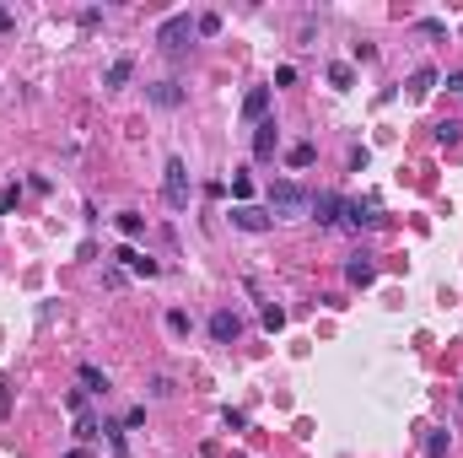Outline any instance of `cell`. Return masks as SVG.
I'll use <instances>...</instances> for the list:
<instances>
[{
	"label": "cell",
	"instance_id": "obj_1",
	"mask_svg": "<svg viewBox=\"0 0 463 458\" xmlns=\"http://www.w3.org/2000/svg\"><path fill=\"white\" fill-rule=\"evenodd\" d=\"M307 210H313V194L302 184H291V178L269 184V216L275 221H291V216H307Z\"/></svg>",
	"mask_w": 463,
	"mask_h": 458
},
{
	"label": "cell",
	"instance_id": "obj_7",
	"mask_svg": "<svg viewBox=\"0 0 463 458\" xmlns=\"http://www.w3.org/2000/svg\"><path fill=\"white\" fill-rule=\"evenodd\" d=\"M345 227H356V232L377 227V200H345Z\"/></svg>",
	"mask_w": 463,
	"mask_h": 458
},
{
	"label": "cell",
	"instance_id": "obj_15",
	"mask_svg": "<svg viewBox=\"0 0 463 458\" xmlns=\"http://www.w3.org/2000/svg\"><path fill=\"white\" fill-rule=\"evenodd\" d=\"M81 383H86V394H108V372H97L92 361L81 367Z\"/></svg>",
	"mask_w": 463,
	"mask_h": 458
},
{
	"label": "cell",
	"instance_id": "obj_10",
	"mask_svg": "<svg viewBox=\"0 0 463 458\" xmlns=\"http://www.w3.org/2000/svg\"><path fill=\"white\" fill-rule=\"evenodd\" d=\"M275 151H281V129H275L269 119H264V125L253 129V157H259V162H269Z\"/></svg>",
	"mask_w": 463,
	"mask_h": 458
},
{
	"label": "cell",
	"instance_id": "obj_28",
	"mask_svg": "<svg viewBox=\"0 0 463 458\" xmlns=\"http://www.w3.org/2000/svg\"><path fill=\"white\" fill-rule=\"evenodd\" d=\"M221 420H226V432H242L248 420H242V410H221Z\"/></svg>",
	"mask_w": 463,
	"mask_h": 458
},
{
	"label": "cell",
	"instance_id": "obj_29",
	"mask_svg": "<svg viewBox=\"0 0 463 458\" xmlns=\"http://www.w3.org/2000/svg\"><path fill=\"white\" fill-rule=\"evenodd\" d=\"M0 416H6V383H0Z\"/></svg>",
	"mask_w": 463,
	"mask_h": 458
},
{
	"label": "cell",
	"instance_id": "obj_26",
	"mask_svg": "<svg viewBox=\"0 0 463 458\" xmlns=\"http://www.w3.org/2000/svg\"><path fill=\"white\" fill-rule=\"evenodd\" d=\"M366 162H372V151H366V146L350 151V173H366Z\"/></svg>",
	"mask_w": 463,
	"mask_h": 458
},
{
	"label": "cell",
	"instance_id": "obj_2",
	"mask_svg": "<svg viewBox=\"0 0 463 458\" xmlns=\"http://www.w3.org/2000/svg\"><path fill=\"white\" fill-rule=\"evenodd\" d=\"M162 200L173 210H189V200H194V184H189L183 157H167V167H162Z\"/></svg>",
	"mask_w": 463,
	"mask_h": 458
},
{
	"label": "cell",
	"instance_id": "obj_17",
	"mask_svg": "<svg viewBox=\"0 0 463 458\" xmlns=\"http://www.w3.org/2000/svg\"><path fill=\"white\" fill-rule=\"evenodd\" d=\"M313 157H318V146H313V141H302V146L285 151V162H291V167H313Z\"/></svg>",
	"mask_w": 463,
	"mask_h": 458
},
{
	"label": "cell",
	"instance_id": "obj_22",
	"mask_svg": "<svg viewBox=\"0 0 463 458\" xmlns=\"http://www.w3.org/2000/svg\"><path fill=\"white\" fill-rule=\"evenodd\" d=\"M17 200H22V189H17V184L0 189V216H11V210H17Z\"/></svg>",
	"mask_w": 463,
	"mask_h": 458
},
{
	"label": "cell",
	"instance_id": "obj_4",
	"mask_svg": "<svg viewBox=\"0 0 463 458\" xmlns=\"http://www.w3.org/2000/svg\"><path fill=\"white\" fill-rule=\"evenodd\" d=\"M307 216H313L318 227H340L345 221V200L340 194H313V210H307Z\"/></svg>",
	"mask_w": 463,
	"mask_h": 458
},
{
	"label": "cell",
	"instance_id": "obj_3",
	"mask_svg": "<svg viewBox=\"0 0 463 458\" xmlns=\"http://www.w3.org/2000/svg\"><path fill=\"white\" fill-rule=\"evenodd\" d=\"M194 33H200V27H194V17H189V11H178V17H167V22L157 27V43L167 49V54H178V49H189V38H194Z\"/></svg>",
	"mask_w": 463,
	"mask_h": 458
},
{
	"label": "cell",
	"instance_id": "obj_23",
	"mask_svg": "<svg viewBox=\"0 0 463 458\" xmlns=\"http://www.w3.org/2000/svg\"><path fill=\"white\" fill-rule=\"evenodd\" d=\"M232 194H237V205H248V194H253V178H242V173H237V178H232Z\"/></svg>",
	"mask_w": 463,
	"mask_h": 458
},
{
	"label": "cell",
	"instance_id": "obj_8",
	"mask_svg": "<svg viewBox=\"0 0 463 458\" xmlns=\"http://www.w3.org/2000/svg\"><path fill=\"white\" fill-rule=\"evenodd\" d=\"M113 259H119V264H124V270H130V275H146V281H151V275L162 270L157 259H146V253H141V248H130V243H124V248L113 253Z\"/></svg>",
	"mask_w": 463,
	"mask_h": 458
},
{
	"label": "cell",
	"instance_id": "obj_30",
	"mask_svg": "<svg viewBox=\"0 0 463 458\" xmlns=\"http://www.w3.org/2000/svg\"><path fill=\"white\" fill-rule=\"evenodd\" d=\"M458 404H463V388H458Z\"/></svg>",
	"mask_w": 463,
	"mask_h": 458
},
{
	"label": "cell",
	"instance_id": "obj_5",
	"mask_svg": "<svg viewBox=\"0 0 463 458\" xmlns=\"http://www.w3.org/2000/svg\"><path fill=\"white\" fill-rule=\"evenodd\" d=\"M232 227H237V232H269V227H275V216L259 210V205H232Z\"/></svg>",
	"mask_w": 463,
	"mask_h": 458
},
{
	"label": "cell",
	"instance_id": "obj_21",
	"mask_svg": "<svg viewBox=\"0 0 463 458\" xmlns=\"http://www.w3.org/2000/svg\"><path fill=\"white\" fill-rule=\"evenodd\" d=\"M167 334H178V340L189 334V313H183V308H173V313H167Z\"/></svg>",
	"mask_w": 463,
	"mask_h": 458
},
{
	"label": "cell",
	"instance_id": "obj_19",
	"mask_svg": "<svg viewBox=\"0 0 463 458\" xmlns=\"http://www.w3.org/2000/svg\"><path fill=\"white\" fill-rule=\"evenodd\" d=\"M431 86H437V70H431V65H421V70H415V81H409V92H415V97H425Z\"/></svg>",
	"mask_w": 463,
	"mask_h": 458
},
{
	"label": "cell",
	"instance_id": "obj_13",
	"mask_svg": "<svg viewBox=\"0 0 463 458\" xmlns=\"http://www.w3.org/2000/svg\"><path fill=\"white\" fill-rule=\"evenodd\" d=\"M130 76H135V60H130V54H119V60L102 70V86H108V92H119V86H130Z\"/></svg>",
	"mask_w": 463,
	"mask_h": 458
},
{
	"label": "cell",
	"instance_id": "obj_14",
	"mask_svg": "<svg viewBox=\"0 0 463 458\" xmlns=\"http://www.w3.org/2000/svg\"><path fill=\"white\" fill-rule=\"evenodd\" d=\"M447 448H453V432H431V437L421 442V453H425V458H447Z\"/></svg>",
	"mask_w": 463,
	"mask_h": 458
},
{
	"label": "cell",
	"instance_id": "obj_16",
	"mask_svg": "<svg viewBox=\"0 0 463 458\" xmlns=\"http://www.w3.org/2000/svg\"><path fill=\"white\" fill-rule=\"evenodd\" d=\"M437 141H442V146H458L463 141V119H442V125H437Z\"/></svg>",
	"mask_w": 463,
	"mask_h": 458
},
{
	"label": "cell",
	"instance_id": "obj_24",
	"mask_svg": "<svg viewBox=\"0 0 463 458\" xmlns=\"http://www.w3.org/2000/svg\"><path fill=\"white\" fill-rule=\"evenodd\" d=\"M259 318H264V329H269V334H275V329H281V324H285V313H281V308H264Z\"/></svg>",
	"mask_w": 463,
	"mask_h": 458
},
{
	"label": "cell",
	"instance_id": "obj_20",
	"mask_svg": "<svg viewBox=\"0 0 463 458\" xmlns=\"http://www.w3.org/2000/svg\"><path fill=\"white\" fill-rule=\"evenodd\" d=\"M194 27H200V38H216V33H221V17L205 11V17H194Z\"/></svg>",
	"mask_w": 463,
	"mask_h": 458
},
{
	"label": "cell",
	"instance_id": "obj_11",
	"mask_svg": "<svg viewBox=\"0 0 463 458\" xmlns=\"http://www.w3.org/2000/svg\"><path fill=\"white\" fill-rule=\"evenodd\" d=\"M210 334H216V340H221V345H232V340H237V334H242V318H237V313H210Z\"/></svg>",
	"mask_w": 463,
	"mask_h": 458
},
{
	"label": "cell",
	"instance_id": "obj_25",
	"mask_svg": "<svg viewBox=\"0 0 463 458\" xmlns=\"http://www.w3.org/2000/svg\"><path fill=\"white\" fill-rule=\"evenodd\" d=\"M329 81H334V86H350V65L334 60V65H329Z\"/></svg>",
	"mask_w": 463,
	"mask_h": 458
},
{
	"label": "cell",
	"instance_id": "obj_9",
	"mask_svg": "<svg viewBox=\"0 0 463 458\" xmlns=\"http://www.w3.org/2000/svg\"><path fill=\"white\" fill-rule=\"evenodd\" d=\"M345 281H350V286H372V281H377V264H372V253H350V264H345Z\"/></svg>",
	"mask_w": 463,
	"mask_h": 458
},
{
	"label": "cell",
	"instance_id": "obj_27",
	"mask_svg": "<svg viewBox=\"0 0 463 458\" xmlns=\"http://www.w3.org/2000/svg\"><path fill=\"white\" fill-rule=\"evenodd\" d=\"M151 394H157V399H162V394H173V377L157 372V377H151Z\"/></svg>",
	"mask_w": 463,
	"mask_h": 458
},
{
	"label": "cell",
	"instance_id": "obj_6",
	"mask_svg": "<svg viewBox=\"0 0 463 458\" xmlns=\"http://www.w3.org/2000/svg\"><path fill=\"white\" fill-rule=\"evenodd\" d=\"M183 97H189V92H183L178 81H151L146 86V103L151 108H183Z\"/></svg>",
	"mask_w": 463,
	"mask_h": 458
},
{
	"label": "cell",
	"instance_id": "obj_18",
	"mask_svg": "<svg viewBox=\"0 0 463 458\" xmlns=\"http://www.w3.org/2000/svg\"><path fill=\"white\" fill-rule=\"evenodd\" d=\"M141 227H146L141 210H119V232H124V237H141Z\"/></svg>",
	"mask_w": 463,
	"mask_h": 458
},
{
	"label": "cell",
	"instance_id": "obj_12",
	"mask_svg": "<svg viewBox=\"0 0 463 458\" xmlns=\"http://www.w3.org/2000/svg\"><path fill=\"white\" fill-rule=\"evenodd\" d=\"M264 113H269V86H253V92L242 97V119H248V125H264Z\"/></svg>",
	"mask_w": 463,
	"mask_h": 458
}]
</instances>
